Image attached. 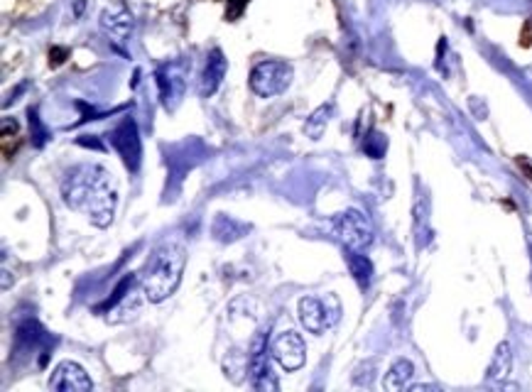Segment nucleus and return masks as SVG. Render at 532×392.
Returning <instances> with one entry per match:
<instances>
[{
  "label": "nucleus",
  "instance_id": "nucleus-1",
  "mask_svg": "<svg viewBox=\"0 0 532 392\" xmlns=\"http://www.w3.org/2000/svg\"><path fill=\"white\" fill-rule=\"evenodd\" d=\"M62 198L69 208L81 211L96 228H108L116 216L118 182L101 165H79L62 182Z\"/></svg>",
  "mask_w": 532,
  "mask_h": 392
},
{
  "label": "nucleus",
  "instance_id": "nucleus-2",
  "mask_svg": "<svg viewBox=\"0 0 532 392\" xmlns=\"http://www.w3.org/2000/svg\"><path fill=\"white\" fill-rule=\"evenodd\" d=\"M184 262H187V250L177 241H165L152 250L140 275V287L147 302H152V304L165 302L177 290L184 272Z\"/></svg>",
  "mask_w": 532,
  "mask_h": 392
},
{
  "label": "nucleus",
  "instance_id": "nucleus-3",
  "mask_svg": "<svg viewBox=\"0 0 532 392\" xmlns=\"http://www.w3.org/2000/svg\"><path fill=\"white\" fill-rule=\"evenodd\" d=\"M292 81V67L287 62L267 59V62L255 64L251 72V91L260 98H272L277 93L287 91Z\"/></svg>",
  "mask_w": 532,
  "mask_h": 392
},
{
  "label": "nucleus",
  "instance_id": "nucleus-4",
  "mask_svg": "<svg viewBox=\"0 0 532 392\" xmlns=\"http://www.w3.org/2000/svg\"><path fill=\"white\" fill-rule=\"evenodd\" d=\"M336 236L351 250H368L375 241L371 218L358 208H346L344 213L336 216Z\"/></svg>",
  "mask_w": 532,
  "mask_h": 392
},
{
  "label": "nucleus",
  "instance_id": "nucleus-5",
  "mask_svg": "<svg viewBox=\"0 0 532 392\" xmlns=\"http://www.w3.org/2000/svg\"><path fill=\"white\" fill-rule=\"evenodd\" d=\"M248 368H251V383L260 392L277 390V380L272 378L270 353H267V329H260L253 339L251 356H248Z\"/></svg>",
  "mask_w": 532,
  "mask_h": 392
},
{
  "label": "nucleus",
  "instance_id": "nucleus-6",
  "mask_svg": "<svg viewBox=\"0 0 532 392\" xmlns=\"http://www.w3.org/2000/svg\"><path fill=\"white\" fill-rule=\"evenodd\" d=\"M111 142L116 147V152L121 155L123 165L131 172H138L142 157V145H140V133L133 118H123L116 126V130L111 133Z\"/></svg>",
  "mask_w": 532,
  "mask_h": 392
},
{
  "label": "nucleus",
  "instance_id": "nucleus-7",
  "mask_svg": "<svg viewBox=\"0 0 532 392\" xmlns=\"http://www.w3.org/2000/svg\"><path fill=\"white\" fill-rule=\"evenodd\" d=\"M272 356L285 370H300L307 360V346L297 331H282L275 341H272Z\"/></svg>",
  "mask_w": 532,
  "mask_h": 392
},
{
  "label": "nucleus",
  "instance_id": "nucleus-8",
  "mask_svg": "<svg viewBox=\"0 0 532 392\" xmlns=\"http://www.w3.org/2000/svg\"><path fill=\"white\" fill-rule=\"evenodd\" d=\"M49 390H54V392H91L93 383H91V378H88V373L77 363V360H62V363L52 370Z\"/></svg>",
  "mask_w": 532,
  "mask_h": 392
},
{
  "label": "nucleus",
  "instance_id": "nucleus-9",
  "mask_svg": "<svg viewBox=\"0 0 532 392\" xmlns=\"http://www.w3.org/2000/svg\"><path fill=\"white\" fill-rule=\"evenodd\" d=\"M300 321L310 334H324V329H329L331 326L324 299H317V297H302L300 299Z\"/></svg>",
  "mask_w": 532,
  "mask_h": 392
},
{
  "label": "nucleus",
  "instance_id": "nucleus-10",
  "mask_svg": "<svg viewBox=\"0 0 532 392\" xmlns=\"http://www.w3.org/2000/svg\"><path fill=\"white\" fill-rule=\"evenodd\" d=\"M226 57H223L221 49H211L206 59V69H204V76H201V96L208 98L211 93H216V88L221 86L223 76H226Z\"/></svg>",
  "mask_w": 532,
  "mask_h": 392
},
{
  "label": "nucleus",
  "instance_id": "nucleus-11",
  "mask_svg": "<svg viewBox=\"0 0 532 392\" xmlns=\"http://www.w3.org/2000/svg\"><path fill=\"white\" fill-rule=\"evenodd\" d=\"M412 375H415V365L407 358H397L395 363L390 365V370L385 373V380H383V388L387 392H400L410 385Z\"/></svg>",
  "mask_w": 532,
  "mask_h": 392
},
{
  "label": "nucleus",
  "instance_id": "nucleus-12",
  "mask_svg": "<svg viewBox=\"0 0 532 392\" xmlns=\"http://www.w3.org/2000/svg\"><path fill=\"white\" fill-rule=\"evenodd\" d=\"M510 368H513V349H510L508 341H500L488 363V380L500 383V380H505L510 375Z\"/></svg>",
  "mask_w": 532,
  "mask_h": 392
},
{
  "label": "nucleus",
  "instance_id": "nucleus-13",
  "mask_svg": "<svg viewBox=\"0 0 532 392\" xmlns=\"http://www.w3.org/2000/svg\"><path fill=\"white\" fill-rule=\"evenodd\" d=\"M344 257H346V265H349L351 275H354V280L358 282V287L366 290L373 280V262L363 255V250H351V248H346Z\"/></svg>",
  "mask_w": 532,
  "mask_h": 392
},
{
  "label": "nucleus",
  "instance_id": "nucleus-14",
  "mask_svg": "<svg viewBox=\"0 0 532 392\" xmlns=\"http://www.w3.org/2000/svg\"><path fill=\"white\" fill-rule=\"evenodd\" d=\"M103 27L113 34L116 39H123L128 37V32L133 29V18L126 8H113V10H106L101 18Z\"/></svg>",
  "mask_w": 532,
  "mask_h": 392
},
{
  "label": "nucleus",
  "instance_id": "nucleus-15",
  "mask_svg": "<svg viewBox=\"0 0 532 392\" xmlns=\"http://www.w3.org/2000/svg\"><path fill=\"white\" fill-rule=\"evenodd\" d=\"M248 231H251V226L233 221V218H228V216H218L216 221H213V236H216V241H221V243L238 241V238H243Z\"/></svg>",
  "mask_w": 532,
  "mask_h": 392
},
{
  "label": "nucleus",
  "instance_id": "nucleus-16",
  "mask_svg": "<svg viewBox=\"0 0 532 392\" xmlns=\"http://www.w3.org/2000/svg\"><path fill=\"white\" fill-rule=\"evenodd\" d=\"M331 111H334V106H331V103H324V106H319L314 113H312L310 118H307V123H305V133L312 137V140H319V137L324 135L326 126H329V116H331Z\"/></svg>",
  "mask_w": 532,
  "mask_h": 392
},
{
  "label": "nucleus",
  "instance_id": "nucleus-17",
  "mask_svg": "<svg viewBox=\"0 0 532 392\" xmlns=\"http://www.w3.org/2000/svg\"><path fill=\"white\" fill-rule=\"evenodd\" d=\"M430 203H427L425 196H420L415 201V236H417V248L427 245V236H430Z\"/></svg>",
  "mask_w": 532,
  "mask_h": 392
},
{
  "label": "nucleus",
  "instance_id": "nucleus-18",
  "mask_svg": "<svg viewBox=\"0 0 532 392\" xmlns=\"http://www.w3.org/2000/svg\"><path fill=\"white\" fill-rule=\"evenodd\" d=\"M385 147H387V140L380 133H371V135L366 137V142H363V150H366V155H371L373 160H380V157L385 155Z\"/></svg>",
  "mask_w": 532,
  "mask_h": 392
},
{
  "label": "nucleus",
  "instance_id": "nucleus-19",
  "mask_svg": "<svg viewBox=\"0 0 532 392\" xmlns=\"http://www.w3.org/2000/svg\"><path fill=\"white\" fill-rule=\"evenodd\" d=\"M29 130H32L34 147H42L44 142L49 140V133H47V128L42 126V121H39L37 111H29Z\"/></svg>",
  "mask_w": 532,
  "mask_h": 392
},
{
  "label": "nucleus",
  "instance_id": "nucleus-20",
  "mask_svg": "<svg viewBox=\"0 0 532 392\" xmlns=\"http://www.w3.org/2000/svg\"><path fill=\"white\" fill-rule=\"evenodd\" d=\"M248 5V0H228V8H226V20H236L241 18L243 8Z\"/></svg>",
  "mask_w": 532,
  "mask_h": 392
},
{
  "label": "nucleus",
  "instance_id": "nucleus-21",
  "mask_svg": "<svg viewBox=\"0 0 532 392\" xmlns=\"http://www.w3.org/2000/svg\"><path fill=\"white\" fill-rule=\"evenodd\" d=\"M67 57H69L67 47H52L49 49V67H59V64H64Z\"/></svg>",
  "mask_w": 532,
  "mask_h": 392
}]
</instances>
